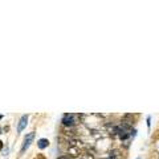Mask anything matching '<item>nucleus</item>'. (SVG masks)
I'll return each instance as SVG.
<instances>
[{"instance_id":"f03ea898","label":"nucleus","mask_w":159,"mask_h":159,"mask_svg":"<svg viewBox=\"0 0 159 159\" xmlns=\"http://www.w3.org/2000/svg\"><path fill=\"white\" fill-rule=\"evenodd\" d=\"M35 137H36V132L35 131H31V132H26L24 135V139H23V143H21V147H20V155L26 153V150L31 147V145L35 141Z\"/></svg>"},{"instance_id":"ddd939ff","label":"nucleus","mask_w":159,"mask_h":159,"mask_svg":"<svg viewBox=\"0 0 159 159\" xmlns=\"http://www.w3.org/2000/svg\"><path fill=\"white\" fill-rule=\"evenodd\" d=\"M3 118H4V116H3V114H0V121H2Z\"/></svg>"},{"instance_id":"1a4fd4ad","label":"nucleus","mask_w":159,"mask_h":159,"mask_svg":"<svg viewBox=\"0 0 159 159\" xmlns=\"http://www.w3.org/2000/svg\"><path fill=\"white\" fill-rule=\"evenodd\" d=\"M35 159H48L45 155H44V154H41V153H40V154H37V155L36 157H35Z\"/></svg>"},{"instance_id":"7ed1b4c3","label":"nucleus","mask_w":159,"mask_h":159,"mask_svg":"<svg viewBox=\"0 0 159 159\" xmlns=\"http://www.w3.org/2000/svg\"><path fill=\"white\" fill-rule=\"evenodd\" d=\"M28 121H29V116H28V114H24V116H21V117H20L19 122H17V126H16L17 134L23 132V131L26 129V126H28Z\"/></svg>"},{"instance_id":"423d86ee","label":"nucleus","mask_w":159,"mask_h":159,"mask_svg":"<svg viewBox=\"0 0 159 159\" xmlns=\"http://www.w3.org/2000/svg\"><path fill=\"white\" fill-rule=\"evenodd\" d=\"M146 125H147V129H149V130L151 129V116H147V117H146Z\"/></svg>"},{"instance_id":"9d476101","label":"nucleus","mask_w":159,"mask_h":159,"mask_svg":"<svg viewBox=\"0 0 159 159\" xmlns=\"http://www.w3.org/2000/svg\"><path fill=\"white\" fill-rule=\"evenodd\" d=\"M3 149H4V142L0 139V151H3Z\"/></svg>"},{"instance_id":"6e6552de","label":"nucleus","mask_w":159,"mask_h":159,"mask_svg":"<svg viewBox=\"0 0 159 159\" xmlns=\"http://www.w3.org/2000/svg\"><path fill=\"white\" fill-rule=\"evenodd\" d=\"M57 159H74V158H73V157H70L69 154H63V155L57 157Z\"/></svg>"},{"instance_id":"f8f14e48","label":"nucleus","mask_w":159,"mask_h":159,"mask_svg":"<svg viewBox=\"0 0 159 159\" xmlns=\"http://www.w3.org/2000/svg\"><path fill=\"white\" fill-rule=\"evenodd\" d=\"M2 134H4V131H3V127L0 126V135H2Z\"/></svg>"},{"instance_id":"0eeeda50","label":"nucleus","mask_w":159,"mask_h":159,"mask_svg":"<svg viewBox=\"0 0 159 159\" xmlns=\"http://www.w3.org/2000/svg\"><path fill=\"white\" fill-rule=\"evenodd\" d=\"M2 155L3 157H8V155H10V147H8V146H6V149H3Z\"/></svg>"},{"instance_id":"39448f33","label":"nucleus","mask_w":159,"mask_h":159,"mask_svg":"<svg viewBox=\"0 0 159 159\" xmlns=\"http://www.w3.org/2000/svg\"><path fill=\"white\" fill-rule=\"evenodd\" d=\"M137 134H138V131H137V129H135V127H132V129L130 130V139H131V141L134 139L135 137H137Z\"/></svg>"},{"instance_id":"4468645a","label":"nucleus","mask_w":159,"mask_h":159,"mask_svg":"<svg viewBox=\"0 0 159 159\" xmlns=\"http://www.w3.org/2000/svg\"><path fill=\"white\" fill-rule=\"evenodd\" d=\"M135 159H142V158H135Z\"/></svg>"},{"instance_id":"20e7f679","label":"nucleus","mask_w":159,"mask_h":159,"mask_svg":"<svg viewBox=\"0 0 159 159\" xmlns=\"http://www.w3.org/2000/svg\"><path fill=\"white\" fill-rule=\"evenodd\" d=\"M37 149L39 150H45V149H48L49 147V145H51V142H49V139L48 138H40V139H37Z\"/></svg>"},{"instance_id":"9b49d317","label":"nucleus","mask_w":159,"mask_h":159,"mask_svg":"<svg viewBox=\"0 0 159 159\" xmlns=\"http://www.w3.org/2000/svg\"><path fill=\"white\" fill-rule=\"evenodd\" d=\"M3 131L4 132H8V131H10V126H4L3 127Z\"/></svg>"},{"instance_id":"f257e3e1","label":"nucleus","mask_w":159,"mask_h":159,"mask_svg":"<svg viewBox=\"0 0 159 159\" xmlns=\"http://www.w3.org/2000/svg\"><path fill=\"white\" fill-rule=\"evenodd\" d=\"M84 114L80 113H65L61 118V126L64 127H77L82 125Z\"/></svg>"}]
</instances>
